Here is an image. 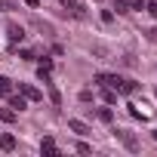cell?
I'll return each mask as SVG.
<instances>
[{
	"label": "cell",
	"mask_w": 157,
	"mask_h": 157,
	"mask_svg": "<svg viewBox=\"0 0 157 157\" xmlns=\"http://www.w3.org/2000/svg\"><path fill=\"white\" fill-rule=\"evenodd\" d=\"M22 37H25V28H22V25H10V40H13V43H19Z\"/></svg>",
	"instance_id": "obj_9"
},
{
	"label": "cell",
	"mask_w": 157,
	"mask_h": 157,
	"mask_svg": "<svg viewBox=\"0 0 157 157\" xmlns=\"http://www.w3.org/2000/svg\"><path fill=\"white\" fill-rule=\"evenodd\" d=\"M68 126H71V129H74V132H77V136H86V132H90V126H86V123H83V120H71V123H68Z\"/></svg>",
	"instance_id": "obj_10"
},
{
	"label": "cell",
	"mask_w": 157,
	"mask_h": 157,
	"mask_svg": "<svg viewBox=\"0 0 157 157\" xmlns=\"http://www.w3.org/2000/svg\"><path fill=\"white\" fill-rule=\"evenodd\" d=\"M151 136H154V139H157V129H154V132H151Z\"/></svg>",
	"instance_id": "obj_20"
},
{
	"label": "cell",
	"mask_w": 157,
	"mask_h": 157,
	"mask_svg": "<svg viewBox=\"0 0 157 157\" xmlns=\"http://www.w3.org/2000/svg\"><path fill=\"white\" fill-rule=\"evenodd\" d=\"M99 120H105V123H111V120H114V114H111V108H99Z\"/></svg>",
	"instance_id": "obj_15"
},
{
	"label": "cell",
	"mask_w": 157,
	"mask_h": 157,
	"mask_svg": "<svg viewBox=\"0 0 157 157\" xmlns=\"http://www.w3.org/2000/svg\"><path fill=\"white\" fill-rule=\"evenodd\" d=\"M102 90H105V93H102L105 105H114V102H117V93H114V90H108V86H102Z\"/></svg>",
	"instance_id": "obj_13"
},
{
	"label": "cell",
	"mask_w": 157,
	"mask_h": 157,
	"mask_svg": "<svg viewBox=\"0 0 157 157\" xmlns=\"http://www.w3.org/2000/svg\"><path fill=\"white\" fill-rule=\"evenodd\" d=\"M139 10H145L142 0H117V13H139Z\"/></svg>",
	"instance_id": "obj_3"
},
{
	"label": "cell",
	"mask_w": 157,
	"mask_h": 157,
	"mask_svg": "<svg viewBox=\"0 0 157 157\" xmlns=\"http://www.w3.org/2000/svg\"><path fill=\"white\" fill-rule=\"evenodd\" d=\"M0 120L3 123H16V108H3L0 111Z\"/></svg>",
	"instance_id": "obj_12"
},
{
	"label": "cell",
	"mask_w": 157,
	"mask_h": 157,
	"mask_svg": "<svg viewBox=\"0 0 157 157\" xmlns=\"http://www.w3.org/2000/svg\"><path fill=\"white\" fill-rule=\"evenodd\" d=\"M0 148H3V151H16V136L3 132V136H0Z\"/></svg>",
	"instance_id": "obj_8"
},
{
	"label": "cell",
	"mask_w": 157,
	"mask_h": 157,
	"mask_svg": "<svg viewBox=\"0 0 157 157\" xmlns=\"http://www.w3.org/2000/svg\"><path fill=\"white\" fill-rule=\"evenodd\" d=\"M49 71H52V62H49V59H43V62L37 65V77H40L43 83H49Z\"/></svg>",
	"instance_id": "obj_4"
},
{
	"label": "cell",
	"mask_w": 157,
	"mask_h": 157,
	"mask_svg": "<svg viewBox=\"0 0 157 157\" xmlns=\"http://www.w3.org/2000/svg\"><path fill=\"white\" fill-rule=\"evenodd\" d=\"M120 139H123V145H126L129 151H136V148H139V145H136V139H132L129 132H120Z\"/></svg>",
	"instance_id": "obj_14"
},
{
	"label": "cell",
	"mask_w": 157,
	"mask_h": 157,
	"mask_svg": "<svg viewBox=\"0 0 157 157\" xmlns=\"http://www.w3.org/2000/svg\"><path fill=\"white\" fill-rule=\"evenodd\" d=\"M96 83L99 86H108V90H114L120 96H132L136 93V83L126 80V77H117V74H96Z\"/></svg>",
	"instance_id": "obj_1"
},
{
	"label": "cell",
	"mask_w": 157,
	"mask_h": 157,
	"mask_svg": "<svg viewBox=\"0 0 157 157\" xmlns=\"http://www.w3.org/2000/svg\"><path fill=\"white\" fill-rule=\"evenodd\" d=\"M40 151H43V154H46V157H59V148H56V142H52V139H49V136H46V139H43V142H40Z\"/></svg>",
	"instance_id": "obj_6"
},
{
	"label": "cell",
	"mask_w": 157,
	"mask_h": 157,
	"mask_svg": "<svg viewBox=\"0 0 157 157\" xmlns=\"http://www.w3.org/2000/svg\"><path fill=\"white\" fill-rule=\"evenodd\" d=\"M6 99H10V108H19V111H25V108H28V99H25L22 93H19V96H16V93H10Z\"/></svg>",
	"instance_id": "obj_5"
},
{
	"label": "cell",
	"mask_w": 157,
	"mask_h": 157,
	"mask_svg": "<svg viewBox=\"0 0 157 157\" xmlns=\"http://www.w3.org/2000/svg\"><path fill=\"white\" fill-rule=\"evenodd\" d=\"M62 6H68L77 19H83V3H80V0H62Z\"/></svg>",
	"instance_id": "obj_7"
},
{
	"label": "cell",
	"mask_w": 157,
	"mask_h": 157,
	"mask_svg": "<svg viewBox=\"0 0 157 157\" xmlns=\"http://www.w3.org/2000/svg\"><path fill=\"white\" fill-rule=\"evenodd\" d=\"M102 22L111 25V22H114V13H111V10H102Z\"/></svg>",
	"instance_id": "obj_16"
},
{
	"label": "cell",
	"mask_w": 157,
	"mask_h": 157,
	"mask_svg": "<svg viewBox=\"0 0 157 157\" xmlns=\"http://www.w3.org/2000/svg\"><path fill=\"white\" fill-rule=\"evenodd\" d=\"M148 37H151V40L157 43V28H154V31H148Z\"/></svg>",
	"instance_id": "obj_19"
},
{
	"label": "cell",
	"mask_w": 157,
	"mask_h": 157,
	"mask_svg": "<svg viewBox=\"0 0 157 157\" xmlns=\"http://www.w3.org/2000/svg\"><path fill=\"white\" fill-rule=\"evenodd\" d=\"M145 10H148V13H151V16L157 19V0H151V3H145Z\"/></svg>",
	"instance_id": "obj_17"
},
{
	"label": "cell",
	"mask_w": 157,
	"mask_h": 157,
	"mask_svg": "<svg viewBox=\"0 0 157 157\" xmlns=\"http://www.w3.org/2000/svg\"><path fill=\"white\" fill-rule=\"evenodd\" d=\"M19 93H22L28 102H40V99H43V93H40L34 83H19Z\"/></svg>",
	"instance_id": "obj_2"
},
{
	"label": "cell",
	"mask_w": 157,
	"mask_h": 157,
	"mask_svg": "<svg viewBox=\"0 0 157 157\" xmlns=\"http://www.w3.org/2000/svg\"><path fill=\"white\" fill-rule=\"evenodd\" d=\"M10 93H13V80H10V77H0V96L6 99Z\"/></svg>",
	"instance_id": "obj_11"
},
{
	"label": "cell",
	"mask_w": 157,
	"mask_h": 157,
	"mask_svg": "<svg viewBox=\"0 0 157 157\" xmlns=\"http://www.w3.org/2000/svg\"><path fill=\"white\" fill-rule=\"evenodd\" d=\"M129 114H132L136 120H145V111H139V108H129Z\"/></svg>",
	"instance_id": "obj_18"
}]
</instances>
